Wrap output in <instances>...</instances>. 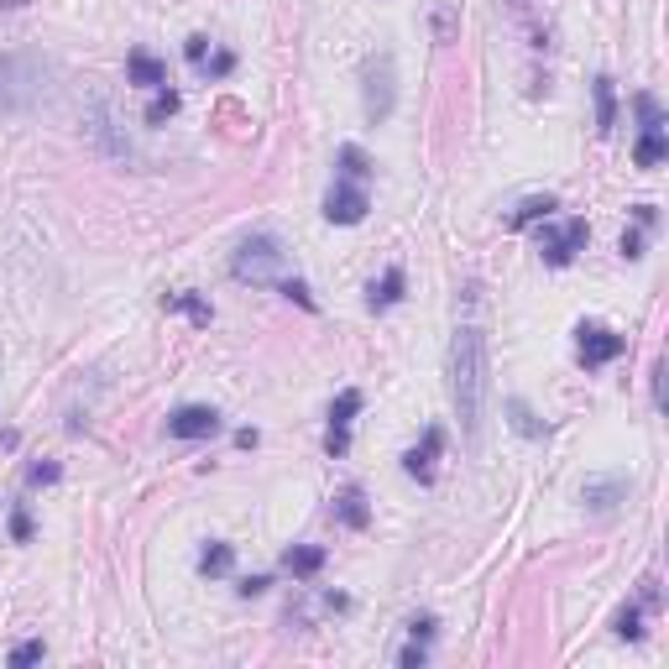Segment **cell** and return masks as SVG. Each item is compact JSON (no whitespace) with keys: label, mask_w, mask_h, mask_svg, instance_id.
I'll list each match as a JSON object with an SVG mask.
<instances>
[{"label":"cell","mask_w":669,"mask_h":669,"mask_svg":"<svg viewBox=\"0 0 669 669\" xmlns=\"http://www.w3.org/2000/svg\"><path fill=\"white\" fill-rule=\"evenodd\" d=\"M487 330L481 319H460L450 340V403L466 445H481V419H487Z\"/></svg>","instance_id":"1"},{"label":"cell","mask_w":669,"mask_h":669,"mask_svg":"<svg viewBox=\"0 0 669 669\" xmlns=\"http://www.w3.org/2000/svg\"><path fill=\"white\" fill-rule=\"evenodd\" d=\"M48 79L53 68L37 53H0V110L6 115H27L48 100Z\"/></svg>","instance_id":"2"},{"label":"cell","mask_w":669,"mask_h":669,"mask_svg":"<svg viewBox=\"0 0 669 669\" xmlns=\"http://www.w3.org/2000/svg\"><path fill=\"white\" fill-rule=\"evenodd\" d=\"M392 105H398V63H392V53H372L361 63V110L372 126H382Z\"/></svg>","instance_id":"3"},{"label":"cell","mask_w":669,"mask_h":669,"mask_svg":"<svg viewBox=\"0 0 669 669\" xmlns=\"http://www.w3.org/2000/svg\"><path fill=\"white\" fill-rule=\"evenodd\" d=\"M283 241L267 236V230H257V236H246L236 246V257H230V272H236L241 283H278L283 278Z\"/></svg>","instance_id":"4"},{"label":"cell","mask_w":669,"mask_h":669,"mask_svg":"<svg viewBox=\"0 0 669 669\" xmlns=\"http://www.w3.org/2000/svg\"><path fill=\"white\" fill-rule=\"evenodd\" d=\"M591 225L586 220H565V225H539V257L544 267H570L575 251H586Z\"/></svg>","instance_id":"5"},{"label":"cell","mask_w":669,"mask_h":669,"mask_svg":"<svg viewBox=\"0 0 669 669\" xmlns=\"http://www.w3.org/2000/svg\"><path fill=\"white\" fill-rule=\"evenodd\" d=\"M361 392L356 387H345L335 408H330V429H325V455L330 460H345V450H351V424H356V413H361Z\"/></svg>","instance_id":"6"},{"label":"cell","mask_w":669,"mask_h":669,"mask_svg":"<svg viewBox=\"0 0 669 669\" xmlns=\"http://www.w3.org/2000/svg\"><path fill=\"white\" fill-rule=\"evenodd\" d=\"M366 210H372V199H366L361 183L335 178V189L325 194V220H330V225H361Z\"/></svg>","instance_id":"7"},{"label":"cell","mask_w":669,"mask_h":669,"mask_svg":"<svg viewBox=\"0 0 669 669\" xmlns=\"http://www.w3.org/2000/svg\"><path fill=\"white\" fill-rule=\"evenodd\" d=\"M575 335H581V340H575L581 366H607V361H617L622 351H628V340H622L617 330H607V325H581Z\"/></svg>","instance_id":"8"},{"label":"cell","mask_w":669,"mask_h":669,"mask_svg":"<svg viewBox=\"0 0 669 669\" xmlns=\"http://www.w3.org/2000/svg\"><path fill=\"white\" fill-rule=\"evenodd\" d=\"M168 434L173 440H210V434H220V413L204 408V403H189L168 419Z\"/></svg>","instance_id":"9"},{"label":"cell","mask_w":669,"mask_h":669,"mask_svg":"<svg viewBox=\"0 0 669 669\" xmlns=\"http://www.w3.org/2000/svg\"><path fill=\"white\" fill-rule=\"evenodd\" d=\"M440 450H445V429H440V424H429V429H424V445H413V450L403 455V471H408L413 481H419V487H429Z\"/></svg>","instance_id":"10"},{"label":"cell","mask_w":669,"mask_h":669,"mask_svg":"<svg viewBox=\"0 0 669 669\" xmlns=\"http://www.w3.org/2000/svg\"><path fill=\"white\" fill-rule=\"evenodd\" d=\"M628 492H633V481L622 476V471H612V476H591L586 487H581V497H586L591 513H612L617 502H628Z\"/></svg>","instance_id":"11"},{"label":"cell","mask_w":669,"mask_h":669,"mask_svg":"<svg viewBox=\"0 0 669 669\" xmlns=\"http://www.w3.org/2000/svg\"><path fill=\"white\" fill-rule=\"evenodd\" d=\"M283 570L293 575V581H314V575L325 570V549L319 544H288L283 549Z\"/></svg>","instance_id":"12"},{"label":"cell","mask_w":669,"mask_h":669,"mask_svg":"<svg viewBox=\"0 0 669 669\" xmlns=\"http://www.w3.org/2000/svg\"><path fill=\"white\" fill-rule=\"evenodd\" d=\"M126 84H142V89H163V84H168V68H163V58H152L147 48H136V53L126 58Z\"/></svg>","instance_id":"13"},{"label":"cell","mask_w":669,"mask_h":669,"mask_svg":"<svg viewBox=\"0 0 669 669\" xmlns=\"http://www.w3.org/2000/svg\"><path fill=\"white\" fill-rule=\"evenodd\" d=\"M591 100H596V131L612 136L617 131V84L607 74H596L591 79Z\"/></svg>","instance_id":"14"},{"label":"cell","mask_w":669,"mask_h":669,"mask_svg":"<svg viewBox=\"0 0 669 669\" xmlns=\"http://www.w3.org/2000/svg\"><path fill=\"white\" fill-rule=\"evenodd\" d=\"M403 288H408V278H403V267H387L382 272V283H372L366 288V309H392V304H403Z\"/></svg>","instance_id":"15"},{"label":"cell","mask_w":669,"mask_h":669,"mask_svg":"<svg viewBox=\"0 0 669 669\" xmlns=\"http://www.w3.org/2000/svg\"><path fill=\"white\" fill-rule=\"evenodd\" d=\"M664 131H669V126H643L638 152H633L638 168H659V163H664V152H669V136H664Z\"/></svg>","instance_id":"16"},{"label":"cell","mask_w":669,"mask_h":669,"mask_svg":"<svg viewBox=\"0 0 669 669\" xmlns=\"http://www.w3.org/2000/svg\"><path fill=\"white\" fill-rule=\"evenodd\" d=\"M549 210H560L555 194H528L518 210L507 215V230H523V225H534V220H549Z\"/></svg>","instance_id":"17"},{"label":"cell","mask_w":669,"mask_h":669,"mask_svg":"<svg viewBox=\"0 0 669 669\" xmlns=\"http://www.w3.org/2000/svg\"><path fill=\"white\" fill-rule=\"evenodd\" d=\"M335 523H345V528H366V523H372V513H366V497H361V487H345V492L335 497Z\"/></svg>","instance_id":"18"},{"label":"cell","mask_w":669,"mask_h":669,"mask_svg":"<svg viewBox=\"0 0 669 669\" xmlns=\"http://www.w3.org/2000/svg\"><path fill=\"white\" fill-rule=\"evenodd\" d=\"M335 163H340V178H351V183H361V178H372L377 168H372V157H366L356 142H345L340 152H335Z\"/></svg>","instance_id":"19"},{"label":"cell","mask_w":669,"mask_h":669,"mask_svg":"<svg viewBox=\"0 0 669 669\" xmlns=\"http://www.w3.org/2000/svg\"><path fill=\"white\" fill-rule=\"evenodd\" d=\"M178 105H183V100H178V89H168V84H163V89L152 95V105H147V126H163V121H173V115H178Z\"/></svg>","instance_id":"20"},{"label":"cell","mask_w":669,"mask_h":669,"mask_svg":"<svg viewBox=\"0 0 669 669\" xmlns=\"http://www.w3.org/2000/svg\"><path fill=\"white\" fill-rule=\"evenodd\" d=\"M230 565H236V549H230V544H220V539H215V544L199 555V570H204V575H225Z\"/></svg>","instance_id":"21"},{"label":"cell","mask_w":669,"mask_h":669,"mask_svg":"<svg viewBox=\"0 0 669 669\" xmlns=\"http://www.w3.org/2000/svg\"><path fill=\"white\" fill-rule=\"evenodd\" d=\"M168 309H189L194 314V325H210V304L204 298H194V293H173V298H163Z\"/></svg>","instance_id":"22"},{"label":"cell","mask_w":669,"mask_h":669,"mask_svg":"<svg viewBox=\"0 0 669 669\" xmlns=\"http://www.w3.org/2000/svg\"><path fill=\"white\" fill-rule=\"evenodd\" d=\"M638 622H643V607H622V612H617V638L638 643V638H643V628H638Z\"/></svg>","instance_id":"23"},{"label":"cell","mask_w":669,"mask_h":669,"mask_svg":"<svg viewBox=\"0 0 669 669\" xmlns=\"http://www.w3.org/2000/svg\"><path fill=\"white\" fill-rule=\"evenodd\" d=\"M507 419H513V429H518V434H528V440H539V434H544V429L534 424V413H528L523 403H507Z\"/></svg>","instance_id":"24"},{"label":"cell","mask_w":669,"mask_h":669,"mask_svg":"<svg viewBox=\"0 0 669 669\" xmlns=\"http://www.w3.org/2000/svg\"><path fill=\"white\" fill-rule=\"evenodd\" d=\"M633 110H638V121H643V126H664V110H659V100H654V95H638V100H633Z\"/></svg>","instance_id":"25"},{"label":"cell","mask_w":669,"mask_h":669,"mask_svg":"<svg viewBox=\"0 0 669 669\" xmlns=\"http://www.w3.org/2000/svg\"><path fill=\"white\" fill-rule=\"evenodd\" d=\"M434 37H440V42H450V37H455V11L445 6V0L434 6Z\"/></svg>","instance_id":"26"},{"label":"cell","mask_w":669,"mask_h":669,"mask_svg":"<svg viewBox=\"0 0 669 669\" xmlns=\"http://www.w3.org/2000/svg\"><path fill=\"white\" fill-rule=\"evenodd\" d=\"M42 654H48V649H42L37 638H32V643H16V649H11V664H16V669H27V664H37Z\"/></svg>","instance_id":"27"},{"label":"cell","mask_w":669,"mask_h":669,"mask_svg":"<svg viewBox=\"0 0 669 669\" xmlns=\"http://www.w3.org/2000/svg\"><path fill=\"white\" fill-rule=\"evenodd\" d=\"M278 288H283V293L293 298V304H298V309H309V314H314V298H309V288H304V283H298V278H278Z\"/></svg>","instance_id":"28"},{"label":"cell","mask_w":669,"mask_h":669,"mask_svg":"<svg viewBox=\"0 0 669 669\" xmlns=\"http://www.w3.org/2000/svg\"><path fill=\"white\" fill-rule=\"evenodd\" d=\"M11 539H16V544L32 539V513H27V507H16V513H11Z\"/></svg>","instance_id":"29"},{"label":"cell","mask_w":669,"mask_h":669,"mask_svg":"<svg viewBox=\"0 0 669 669\" xmlns=\"http://www.w3.org/2000/svg\"><path fill=\"white\" fill-rule=\"evenodd\" d=\"M617 251H622V257H628V262H638V257H643V236H638V230H622Z\"/></svg>","instance_id":"30"},{"label":"cell","mask_w":669,"mask_h":669,"mask_svg":"<svg viewBox=\"0 0 669 669\" xmlns=\"http://www.w3.org/2000/svg\"><path fill=\"white\" fill-rule=\"evenodd\" d=\"M204 53H210V37H189V42H183V58H189V63L204 68Z\"/></svg>","instance_id":"31"},{"label":"cell","mask_w":669,"mask_h":669,"mask_svg":"<svg viewBox=\"0 0 669 669\" xmlns=\"http://www.w3.org/2000/svg\"><path fill=\"white\" fill-rule=\"evenodd\" d=\"M27 481H32V487H48V481H58V466H53V460H48V466H32Z\"/></svg>","instance_id":"32"},{"label":"cell","mask_w":669,"mask_h":669,"mask_svg":"<svg viewBox=\"0 0 669 669\" xmlns=\"http://www.w3.org/2000/svg\"><path fill=\"white\" fill-rule=\"evenodd\" d=\"M230 68H236V53H220V58H215L210 68H204V74H210V79H225Z\"/></svg>","instance_id":"33"},{"label":"cell","mask_w":669,"mask_h":669,"mask_svg":"<svg viewBox=\"0 0 669 669\" xmlns=\"http://www.w3.org/2000/svg\"><path fill=\"white\" fill-rule=\"evenodd\" d=\"M398 659H403V664H408V669H419V664H424V659H429V654H424V643H419V638H413V643H408V649H403V654H398Z\"/></svg>","instance_id":"34"},{"label":"cell","mask_w":669,"mask_h":669,"mask_svg":"<svg viewBox=\"0 0 669 669\" xmlns=\"http://www.w3.org/2000/svg\"><path fill=\"white\" fill-rule=\"evenodd\" d=\"M267 586H272V581H267V575H246V581H241L236 591H241V596H262Z\"/></svg>","instance_id":"35"},{"label":"cell","mask_w":669,"mask_h":669,"mask_svg":"<svg viewBox=\"0 0 669 669\" xmlns=\"http://www.w3.org/2000/svg\"><path fill=\"white\" fill-rule=\"evenodd\" d=\"M408 633H413V638H434V617H413Z\"/></svg>","instance_id":"36"},{"label":"cell","mask_w":669,"mask_h":669,"mask_svg":"<svg viewBox=\"0 0 669 669\" xmlns=\"http://www.w3.org/2000/svg\"><path fill=\"white\" fill-rule=\"evenodd\" d=\"M633 215H638V225H643V230H649V225L659 220V210H654V204H638V210H633Z\"/></svg>","instance_id":"37"},{"label":"cell","mask_w":669,"mask_h":669,"mask_svg":"<svg viewBox=\"0 0 669 669\" xmlns=\"http://www.w3.org/2000/svg\"><path fill=\"white\" fill-rule=\"evenodd\" d=\"M21 6H32V0H0V11H21Z\"/></svg>","instance_id":"38"}]
</instances>
